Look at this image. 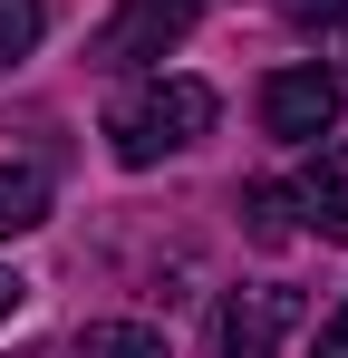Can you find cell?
I'll list each match as a JSON object with an SVG mask.
<instances>
[{
  "instance_id": "obj_12",
  "label": "cell",
  "mask_w": 348,
  "mask_h": 358,
  "mask_svg": "<svg viewBox=\"0 0 348 358\" xmlns=\"http://www.w3.org/2000/svg\"><path fill=\"white\" fill-rule=\"evenodd\" d=\"M348 0H290V20H339Z\"/></svg>"
},
{
  "instance_id": "obj_7",
  "label": "cell",
  "mask_w": 348,
  "mask_h": 358,
  "mask_svg": "<svg viewBox=\"0 0 348 358\" xmlns=\"http://www.w3.org/2000/svg\"><path fill=\"white\" fill-rule=\"evenodd\" d=\"M39 223H49V184L29 175V165H0V242L39 233Z\"/></svg>"
},
{
  "instance_id": "obj_13",
  "label": "cell",
  "mask_w": 348,
  "mask_h": 358,
  "mask_svg": "<svg viewBox=\"0 0 348 358\" xmlns=\"http://www.w3.org/2000/svg\"><path fill=\"white\" fill-rule=\"evenodd\" d=\"M203 10H213V0H203Z\"/></svg>"
},
{
  "instance_id": "obj_2",
  "label": "cell",
  "mask_w": 348,
  "mask_h": 358,
  "mask_svg": "<svg viewBox=\"0 0 348 358\" xmlns=\"http://www.w3.org/2000/svg\"><path fill=\"white\" fill-rule=\"evenodd\" d=\"M194 20H203V0H116L107 20H97V39H87V68L126 78V68L184 49V29H194Z\"/></svg>"
},
{
  "instance_id": "obj_5",
  "label": "cell",
  "mask_w": 348,
  "mask_h": 358,
  "mask_svg": "<svg viewBox=\"0 0 348 358\" xmlns=\"http://www.w3.org/2000/svg\"><path fill=\"white\" fill-rule=\"evenodd\" d=\"M290 203H300V223L319 242H348V145H319L300 165V184H290Z\"/></svg>"
},
{
  "instance_id": "obj_1",
  "label": "cell",
  "mask_w": 348,
  "mask_h": 358,
  "mask_svg": "<svg viewBox=\"0 0 348 358\" xmlns=\"http://www.w3.org/2000/svg\"><path fill=\"white\" fill-rule=\"evenodd\" d=\"M194 136H213V87L203 78H136L107 107V155L116 165H165Z\"/></svg>"
},
{
  "instance_id": "obj_10",
  "label": "cell",
  "mask_w": 348,
  "mask_h": 358,
  "mask_svg": "<svg viewBox=\"0 0 348 358\" xmlns=\"http://www.w3.org/2000/svg\"><path fill=\"white\" fill-rule=\"evenodd\" d=\"M310 358H348V300L319 320V339H310Z\"/></svg>"
},
{
  "instance_id": "obj_11",
  "label": "cell",
  "mask_w": 348,
  "mask_h": 358,
  "mask_svg": "<svg viewBox=\"0 0 348 358\" xmlns=\"http://www.w3.org/2000/svg\"><path fill=\"white\" fill-rule=\"evenodd\" d=\"M20 300H29V281H20V271H10V262H0V320H10V310H20Z\"/></svg>"
},
{
  "instance_id": "obj_9",
  "label": "cell",
  "mask_w": 348,
  "mask_h": 358,
  "mask_svg": "<svg viewBox=\"0 0 348 358\" xmlns=\"http://www.w3.org/2000/svg\"><path fill=\"white\" fill-rule=\"evenodd\" d=\"M39 29H49V10H39V0H0V78L39 49Z\"/></svg>"
},
{
  "instance_id": "obj_3",
  "label": "cell",
  "mask_w": 348,
  "mask_h": 358,
  "mask_svg": "<svg viewBox=\"0 0 348 358\" xmlns=\"http://www.w3.org/2000/svg\"><path fill=\"white\" fill-rule=\"evenodd\" d=\"M339 97L348 87L329 68H271V78H261V126H271L281 145H319V136L339 126Z\"/></svg>"
},
{
  "instance_id": "obj_14",
  "label": "cell",
  "mask_w": 348,
  "mask_h": 358,
  "mask_svg": "<svg viewBox=\"0 0 348 358\" xmlns=\"http://www.w3.org/2000/svg\"><path fill=\"white\" fill-rule=\"evenodd\" d=\"M339 87H348V78H339Z\"/></svg>"
},
{
  "instance_id": "obj_4",
  "label": "cell",
  "mask_w": 348,
  "mask_h": 358,
  "mask_svg": "<svg viewBox=\"0 0 348 358\" xmlns=\"http://www.w3.org/2000/svg\"><path fill=\"white\" fill-rule=\"evenodd\" d=\"M300 320V291H232L213 300V329H203V358H271L281 349V329Z\"/></svg>"
},
{
  "instance_id": "obj_6",
  "label": "cell",
  "mask_w": 348,
  "mask_h": 358,
  "mask_svg": "<svg viewBox=\"0 0 348 358\" xmlns=\"http://www.w3.org/2000/svg\"><path fill=\"white\" fill-rule=\"evenodd\" d=\"M242 233L261 242V252H281L300 233V203H290V184H242Z\"/></svg>"
},
{
  "instance_id": "obj_8",
  "label": "cell",
  "mask_w": 348,
  "mask_h": 358,
  "mask_svg": "<svg viewBox=\"0 0 348 358\" xmlns=\"http://www.w3.org/2000/svg\"><path fill=\"white\" fill-rule=\"evenodd\" d=\"M78 358H165V329H145V320H87Z\"/></svg>"
}]
</instances>
